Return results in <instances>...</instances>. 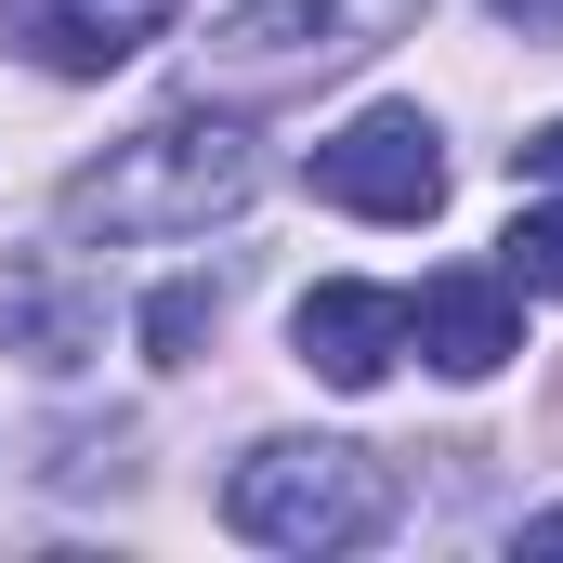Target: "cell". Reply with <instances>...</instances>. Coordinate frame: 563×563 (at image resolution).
I'll return each instance as SVG.
<instances>
[{
    "instance_id": "obj_1",
    "label": "cell",
    "mask_w": 563,
    "mask_h": 563,
    "mask_svg": "<svg viewBox=\"0 0 563 563\" xmlns=\"http://www.w3.org/2000/svg\"><path fill=\"white\" fill-rule=\"evenodd\" d=\"M263 184V144L236 119H157V132L106 144L79 184H66V236H210L223 210H250Z\"/></svg>"
},
{
    "instance_id": "obj_2",
    "label": "cell",
    "mask_w": 563,
    "mask_h": 563,
    "mask_svg": "<svg viewBox=\"0 0 563 563\" xmlns=\"http://www.w3.org/2000/svg\"><path fill=\"white\" fill-rule=\"evenodd\" d=\"M394 511H407V485L367 459V445H328V432H276V445H250L236 472H223V525L250 538V551H367V538H394Z\"/></svg>"
},
{
    "instance_id": "obj_3",
    "label": "cell",
    "mask_w": 563,
    "mask_h": 563,
    "mask_svg": "<svg viewBox=\"0 0 563 563\" xmlns=\"http://www.w3.org/2000/svg\"><path fill=\"white\" fill-rule=\"evenodd\" d=\"M420 0H236L210 40H197V92H288V79H328L354 53H380Z\"/></svg>"
},
{
    "instance_id": "obj_4",
    "label": "cell",
    "mask_w": 563,
    "mask_h": 563,
    "mask_svg": "<svg viewBox=\"0 0 563 563\" xmlns=\"http://www.w3.org/2000/svg\"><path fill=\"white\" fill-rule=\"evenodd\" d=\"M301 184L328 210H354V223H432L445 210V132H432L420 106H367L354 132H328L301 157Z\"/></svg>"
},
{
    "instance_id": "obj_5",
    "label": "cell",
    "mask_w": 563,
    "mask_h": 563,
    "mask_svg": "<svg viewBox=\"0 0 563 563\" xmlns=\"http://www.w3.org/2000/svg\"><path fill=\"white\" fill-rule=\"evenodd\" d=\"M288 341H301V367L328 380V394H380L394 380V354H407V288H301V314H288Z\"/></svg>"
},
{
    "instance_id": "obj_6",
    "label": "cell",
    "mask_w": 563,
    "mask_h": 563,
    "mask_svg": "<svg viewBox=\"0 0 563 563\" xmlns=\"http://www.w3.org/2000/svg\"><path fill=\"white\" fill-rule=\"evenodd\" d=\"M170 13L184 0H0V40L26 66H53V79H106V66H132Z\"/></svg>"
},
{
    "instance_id": "obj_7",
    "label": "cell",
    "mask_w": 563,
    "mask_h": 563,
    "mask_svg": "<svg viewBox=\"0 0 563 563\" xmlns=\"http://www.w3.org/2000/svg\"><path fill=\"white\" fill-rule=\"evenodd\" d=\"M407 341H420L445 380H498V367L525 354V288L485 276V263H472V276H432L420 301H407Z\"/></svg>"
},
{
    "instance_id": "obj_8",
    "label": "cell",
    "mask_w": 563,
    "mask_h": 563,
    "mask_svg": "<svg viewBox=\"0 0 563 563\" xmlns=\"http://www.w3.org/2000/svg\"><path fill=\"white\" fill-rule=\"evenodd\" d=\"M210 328H223V276H170L157 301H144V354H157V367H197Z\"/></svg>"
},
{
    "instance_id": "obj_9",
    "label": "cell",
    "mask_w": 563,
    "mask_h": 563,
    "mask_svg": "<svg viewBox=\"0 0 563 563\" xmlns=\"http://www.w3.org/2000/svg\"><path fill=\"white\" fill-rule=\"evenodd\" d=\"M498 276H511V288H551V301H563V197L511 210V236H498Z\"/></svg>"
},
{
    "instance_id": "obj_10",
    "label": "cell",
    "mask_w": 563,
    "mask_h": 563,
    "mask_svg": "<svg viewBox=\"0 0 563 563\" xmlns=\"http://www.w3.org/2000/svg\"><path fill=\"white\" fill-rule=\"evenodd\" d=\"M0 341H26L40 367H79L92 354V301H0Z\"/></svg>"
},
{
    "instance_id": "obj_11",
    "label": "cell",
    "mask_w": 563,
    "mask_h": 563,
    "mask_svg": "<svg viewBox=\"0 0 563 563\" xmlns=\"http://www.w3.org/2000/svg\"><path fill=\"white\" fill-rule=\"evenodd\" d=\"M511 170H525V184H563V119H551V132H525V144H511Z\"/></svg>"
},
{
    "instance_id": "obj_12",
    "label": "cell",
    "mask_w": 563,
    "mask_h": 563,
    "mask_svg": "<svg viewBox=\"0 0 563 563\" xmlns=\"http://www.w3.org/2000/svg\"><path fill=\"white\" fill-rule=\"evenodd\" d=\"M498 26H525V40H563V0H498Z\"/></svg>"
},
{
    "instance_id": "obj_13",
    "label": "cell",
    "mask_w": 563,
    "mask_h": 563,
    "mask_svg": "<svg viewBox=\"0 0 563 563\" xmlns=\"http://www.w3.org/2000/svg\"><path fill=\"white\" fill-rule=\"evenodd\" d=\"M525 551H563V511H525Z\"/></svg>"
}]
</instances>
